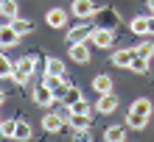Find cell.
Returning a JSON list of instances; mask_svg holds the SVG:
<instances>
[{
    "label": "cell",
    "instance_id": "cell-25",
    "mask_svg": "<svg viewBox=\"0 0 154 142\" xmlns=\"http://www.w3.org/2000/svg\"><path fill=\"white\" fill-rule=\"evenodd\" d=\"M70 112H73V114H90V103L81 97V100H76L73 106H70Z\"/></svg>",
    "mask_w": 154,
    "mask_h": 142
},
{
    "label": "cell",
    "instance_id": "cell-13",
    "mask_svg": "<svg viewBox=\"0 0 154 142\" xmlns=\"http://www.w3.org/2000/svg\"><path fill=\"white\" fill-rule=\"evenodd\" d=\"M0 14L8 17V20H14V17L20 14V3H17V0H0Z\"/></svg>",
    "mask_w": 154,
    "mask_h": 142
},
{
    "label": "cell",
    "instance_id": "cell-12",
    "mask_svg": "<svg viewBox=\"0 0 154 142\" xmlns=\"http://www.w3.org/2000/svg\"><path fill=\"white\" fill-rule=\"evenodd\" d=\"M93 89H95V92H101V95H106V92H112V89H115V84H112V78H109V75H95V78H93Z\"/></svg>",
    "mask_w": 154,
    "mask_h": 142
},
{
    "label": "cell",
    "instance_id": "cell-8",
    "mask_svg": "<svg viewBox=\"0 0 154 142\" xmlns=\"http://www.w3.org/2000/svg\"><path fill=\"white\" fill-rule=\"evenodd\" d=\"M20 42V33L14 31V25H0V48H14Z\"/></svg>",
    "mask_w": 154,
    "mask_h": 142
},
{
    "label": "cell",
    "instance_id": "cell-15",
    "mask_svg": "<svg viewBox=\"0 0 154 142\" xmlns=\"http://www.w3.org/2000/svg\"><path fill=\"white\" fill-rule=\"evenodd\" d=\"M104 139L106 142H121V139H126V128L123 126H109L104 131Z\"/></svg>",
    "mask_w": 154,
    "mask_h": 142
},
{
    "label": "cell",
    "instance_id": "cell-22",
    "mask_svg": "<svg viewBox=\"0 0 154 142\" xmlns=\"http://www.w3.org/2000/svg\"><path fill=\"white\" fill-rule=\"evenodd\" d=\"M14 139H20V142H25V139H31V126H28V123H23V120H17V131H14Z\"/></svg>",
    "mask_w": 154,
    "mask_h": 142
},
{
    "label": "cell",
    "instance_id": "cell-26",
    "mask_svg": "<svg viewBox=\"0 0 154 142\" xmlns=\"http://www.w3.org/2000/svg\"><path fill=\"white\" fill-rule=\"evenodd\" d=\"M134 50H137V56H143V59H151L154 56V45H151V42H143V45H137Z\"/></svg>",
    "mask_w": 154,
    "mask_h": 142
},
{
    "label": "cell",
    "instance_id": "cell-21",
    "mask_svg": "<svg viewBox=\"0 0 154 142\" xmlns=\"http://www.w3.org/2000/svg\"><path fill=\"white\" fill-rule=\"evenodd\" d=\"M129 28H132V33H149V17H134Z\"/></svg>",
    "mask_w": 154,
    "mask_h": 142
},
{
    "label": "cell",
    "instance_id": "cell-17",
    "mask_svg": "<svg viewBox=\"0 0 154 142\" xmlns=\"http://www.w3.org/2000/svg\"><path fill=\"white\" fill-rule=\"evenodd\" d=\"M126 123H129V128H146V123H149V117H146V114H134V112H129V114H126Z\"/></svg>",
    "mask_w": 154,
    "mask_h": 142
},
{
    "label": "cell",
    "instance_id": "cell-14",
    "mask_svg": "<svg viewBox=\"0 0 154 142\" xmlns=\"http://www.w3.org/2000/svg\"><path fill=\"white\" fill-rule=\"evenodd\" d=\"M151 109H154V106H151V100H149V97H137V100L129 106V112H134V114H146V117L151 114Z\"/></svg>",
    "mask_w": 154,
    "mask_h": 142
},
{
    "label": "cell",
    "instance_id": "cell-3",
    "mask_svg": "<svg viewBox=\"0 0 154 142\" xmlns=\"http://www.w3.org/2000/svg\"><path fill=\"white\" fill-rule=\"evenodd\" d=\"M90 42H93L95 48H112L115 33H112L109 28H104V25H98V28L93 31V36H90Z\"/></svg>",
    "mask_w": 154,
    "mask_h": 142
},
{
    "label": "cell",
    "instance_id": "cell-29",
    "mask_svg": "<svg viewBox=\"0 0 154 142\" xmlns=\"http://www.w3.org/2000/svg\"><path fill=\"white\" fill-rule=\"evenodd\" d=\"M3 100H6V95H3V89H0V106H3Z\"/></svg>",
    "mask_w": 154,
    "mask_h": 142
},
{
    "label": "cell",
    "instance_id": "cell-19",
    "mask_svg": "<svg viewBox=\"0 0 154 142\" xmlns=\"http://www.w3.org/2000/svg\"><path fill=\"white\" fill-rule=\"evenodd\" d=\"M11 25H14V31L20 33V36H23V33H31V28H34V22L31 20H23V17H14Z\"/></svg>",
    "mask_w": 154,
    "mask_h": 142
},
{
    "label": "cell",
    "instance_id": "cell-2",
    "mask_svg": "<svg viewBox=\"0 0 154 142\" xmlns=\"http://www.w3.org/2000/svg\"><path fill=\"white\" fill-rule=\"evenodd\" d=\"M90 48H93V42H90V39H84V42H73V45H70V59L79 61V64H87V61H90V53H93Z\"/></svg>",
    "mask_w": 154,
    "mask_h": 142
},
{
    "label": "cell",
    "instance_id": "cell-10",
    "mask_svg": "<svg viewBox=\"0 0 154 142\" xmlns=\"http://www.w3.org/2000/svg\"><path fill=\"white\" fill-rule=\"evenodd\" d=\"M65 114H45L42 117V128L45 131H51V134H56V131H62L65 128Z\"/></svg>",
    "mask_w": 154,
    "mask_h": 142
},
{
    "label": "cell",
    "instance_id": "cell-30",
    "mask_svg": "<svg viewBox=\"0 0 154 142\" xmlns=\"http://www.w3.org/2000/svg\"><path fill=\"white\" fill-rule=\"evenodd\" d=\"M149 8H151V14H154V0H149Z\"/></svg>",
    "mask_w": 154,
    "mask_h": 142
},
{
    "label": "cell",
    "instance_id": "cell-11",
    "mask_svg": "<svg viewBox=\"0 0 154 142\" xmlns=\"http://www.w3.org/2000/svg\"><path fill=\"white\" fill-rule=\"evenodd\" d=\"M93 31H95L93 25H76V28H70V33H67V45L90 39V36H93Z\"/></svg>",
    "mask_w": 154,
    "mask_h": 142
},
{
    "label": "cell",
    "instance_id": "cell-18",
    "mask_svg": "<svg viewBox=\"0 0 154 142\" xmlns=\"http://www.w3.org/2000/svg\"><path fill=\"white\" fill-rule=\"evenodd\" d=\"M45 73L65 75V61H62V59H48V61H45Z\"/></svg>",
    "mask_w": 154,
    "mask_h": 142
},
{
    "label": "cell",
    "instance_id": "cell-9",
    "mask_svg": "<svg viewBox=\"0 0 154 142\" xmlns=\"http://www.w3.org/2000/svg\"><path fill=\"white\" fill-rule=\"evenodd\" d=\"M115 109H118V97H115V92L101 95V97H98V103H95V112H98V114H112Z\"/></svg>",
    "mask_w": 154,
    "mask_h": 142
},
{
    "label": "cell",
    "instance_id": "cell-24",
    "mask_svg": "<svg viewBox=\"0 0 154 142\" xmlns=\"http://www.w3.org/2000/svg\"><path fill=\"white\" fill-rule=\"evenodd\" d=\"M14 131H17V120H0V134L3 137L14 139Z\"/></svg>",
    "mask_w": 154,
    "mask_h": 142
},
{
    "label": "cell",
    "instance_id": "cell-28",
    "mask_svg": "<svg viewBox=\"0 0 154 142\" xmlns=\"http://www.w3.org/2000/svg\"><path fill=\"white\" fill-rule=\"evenodd\" d=\"M149 33H154V14L149 17Z\"/></svg>",
    "mask_w": 154,
    "mask_h": 142
},
{
    "label": "cell",
    "instance_id": "cell-20",
    "mask_svg": "<svg viewBox=\"0 0 154 142\" xmlns=\"http://www.w3.org/2000/svg\"><path fill=\"white\" fill-rule=\"evenodd\" d=\"M11 73H14V61L0 53V78H11Z\"/></svg>",
    "mask_w": 154,
    "mask_h": 142
},
{
    "label": "cell",
    "instance_id": "cell-27",
    "mask_svg": "<svg viewBox=\"0 0 154 142\" xmlns=\"http://www.w3.org/2000/svg\"><path fill=\"white\" fill-rule=\"evenodd\" d=\"M76 100H81V92L76 89V86H70V89H67V95H65V103H67V109H70V106H73Z\"/></svg>",
    "mask_w": 154,
    "mask_h": 142
},
{
    "label": "cell",
    "instance_id": "cell-16",
    "mask_svg": "<svg viewBox=\"0 0 154 142\" xmlns=\"http://www.w3.org/2000/svg\"><path fill=\"white\" fill-rule=\"evenodd\" d=\"M90 123H93V117H90V114H73V112H70V126H73V131L90 128Z\"/></svg>",
    "mask_w": 154,
    "mask_h": 142
},
{
    "label": "cell",
    "instance_id": "cell-4",
    "mask_svg": "<svg viewBox=\"0 0 154 142\" xmlns=\"http://www.w3.org/2000/svg\"><path fill=\"white\" fill-rule=\"evenodd\" d=\"M134 56H137V50H134V48H121V50H115V53H112V64H115V67H126V70H129V67H132V61H134Z\"/></svg>",
    "mask_w": 154,
    "mask_h": 142
},
{
    "label": "cell",
    "instance_id": "cell-5",
    "mask_svg": "<svg viewBox=\"0 0 154 142\" xmlns=\"http://www.w3.org/2000/svg\"><path fill=\"white\" fill-rule=\"evenodd\" d=\"M45 22H48L51 28H65L67 25V11L65 8H48V11H45Z\"/></svg>",
    "mask_w": 154,
    "mask_h": 142
},
{
    "label": "cell",
    "instance_id": "cell-6",
    "mask_svg": "<svg viewBox=\"0 0 154 142\" xmlns=\"http://www.w3.org/2000/svg\"><path fill=\"white\" fill-rule=\"evenodd\" d=\"M95 11H98V6L93 0H73V14L79 20H87V17H93Z\"/></svg>",
    "mask_w": 154,
    "mask_h": 142
},
{
    "label": "cell",
    "instance_id": "cell-23",
    "mask_svg": "<svg viewBox=\"0 0 154 142\" xmlns=\"http://www.w3.org/2000/svg\"><path fill=\"white\" fill-rule=\"evenodd\" d=\"M129 70H132V73H140V75H143V73H149V59L134 56V61H132V67H129Z\"/></svg>",
    "mask_w": 154,
    "mask_h": 142
},
{
    "label": "cell",
    "instance_id": "cell-1",
    "mask_svg": "<svg viewBox=\"0 0 154 142\" xmlns=\"http://www.w3.org/2000/svg\"><path fill=\"white\" fill-rule=\"evenodd\" d=\"M34 64H37V56H23L20 61H14V73L11 78L17 84H28L31 75H34Z\"/></svg>",
    "mask_w": 154,
    "mask_h": 142
},
{
    "label": "cell",
    "instance_id": "cell-7",
    "mask_svg": "<svg viewBox=\"0 0 154 142\" xmlns=\"http://www.w3.org/2000/svg\"><path fill=\"white\" fill-rule=\"evenodd\" d=\"M53 100H56V95H53V89H51V86H45V84H42V86H37V89H34V103H37V106L48 109Z\"/></svg>",
    "mask_w": 154,
    "mask_h": 142
}]
</instances>
